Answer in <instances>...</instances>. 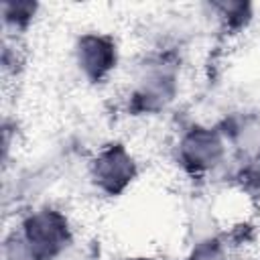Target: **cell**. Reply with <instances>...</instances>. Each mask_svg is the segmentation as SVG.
<instances>
[{
  "label": "cell",
  "mask_w": 260,
  "mask_h": 260,
  "mask_svg": "<svg viewBox=\"0 0 260 260\" xmlns=\"http://www.w3.org/2000/svg\"><path fill=\"white\" fill-rule=\"evenodd\" d=\"M77 51L81 67L93 79H100L106 71H110L112 61H116V47L104 37H83Z\"/></svg>",
  "instance_id": "6da1fadb"
},
{
  "label": "cell",
  "mask_w": 260,
  "mask_h": 260,
  "mask_svg": "<svg viewBox=\"0 0 260 260\" xmlns=\"http://www.w3.org/2000/svg\"><path fill=\"white\" fill-rule=\"evenodd\" d=\"M132 160L126 156V152L124 150H120V148H112V150H108V152H104L102 154V158H100V165H98V169H95V175H100V183H104V185H108L110 189H112V185H114V175L116 177H122L124 181H128V175H130V171H128V167H132L130 165Z\"/></svg>",
  "instance_id": "7a4b0ae2"
}]
</instances>
